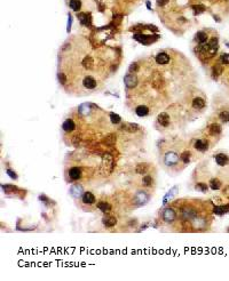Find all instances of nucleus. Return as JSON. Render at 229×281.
Instances as JSON below:
<instances>
[{"instance_id": "f3484780", "label": "nucleus", "mask_w": 229, "mask_h": 281, "mask_svg": "<svg viewBox=\"0 0 229 281\" xmlns=\"http://www.w3.org/2000/svg\"><path fill=\"white\" fill-rule=\"evenodd\" d=\"M220 133H221L220 125H218V124H213V125H211V127H210V134H211L212 136L219 135Z\"/></svg>"}, {"instance_id": "c9c22d12", "label": "nucleus", "mask_w": 229, "mask_h": 281, "mask_svg": "<svg viewBox=\"0 0 229 281\" xmlns=\"http://www.w3.org/2000/svg\"><path fill=\"white\" fill-rule=\"evenodd\" d=\"M57 77H59V80H60L61 83H63V85H64L65 82H67V77L64 76V73H59Z\"/></svg>"}, {"instance_id": "4468645a", "label": "nucleus", "mask_w": 229, "mask_h": 281, "mask_svg": "<svg viewBox=\"0 0 229 281\" xmlns=\"http://www.w3.org/2000/svg\"><path fill=\"white\" fill-rule=\"evenodd\" d=\"M103 224L107 226V227H113L117 224V220L116 217L113 216H105L103 218Z\"/></svg>"}, {"instance_id": "bb28decb", "label": "nucleus", "mask_w": 229, "mask_h": 281, "mask_svg": "<svg viewBox=\"0 0 229 281\" xmlns=\"http://www.w3.org/2000/svg\"><path fill=\"white\" fill-rule=\"evenodd\" d=\"M110 120H111V122L113 124H119L121 121L120 117L118 116V114H115V113H110Z\"/></svg>"}, {"instance_id": "f03ea898", "label": "nucleus", "mask_w": 229, "mask_h": 281, "mask_svg": "<svg viewBox=\"0 0 229 281\" xmlns=\"http://www.w3.org/2000/svg\"><path fill=\"white\" fill-rule=\"evenodd\" d=\"M162 217L166 223H172L177 217V213L174 212V209H172V208H166L162 214Z\"/></svg>"}, {"instance_id": "dca6fc26", "label": "nucleus", "mask_w": 229, "mask_h": 281, "mask_svg": "<svg viewBox=\"0 0 229 281\" xmlns=\"http://www.w3.org/2000/svg\"><path fill=\"white\" fill-rule=\"evenodd\" d=\"M193 106L195 109H203L205 106V101L202 97H196L193 101Z\"/></svg>"}, {"instance_id": "5701e85b", "label": "nucleus", "mask_w": 229, "mask_h": 281, "mask_svg": "<svg viewBox=\"0 0 229 281\" xmlns=\"http://www.w3.org/2000/svg\"><path fill=\"white\" fill-rule=\"evenodd\" d=\"M210 186H211L212 190H219L221 187V183L219 179L213 178V179H211V182H210Z\"/></svg>"}, {"instance_id": "b1692460", "label": "nucleus", "mask_w": 229, "mask_h": 281, "mask_svg": "<svg viewBox=\"0 0 229 281\" xmlns=\"http://www.w3.org/2000/svg\"><path fill=\"white\" fill-rule=\"evenodd\" d=\"M229 212V207L228 206H221V207H216L214 208V213L218 214V215H222L225 213Z\"/></svg>"}, {"instance_id": "2eb2a0df", "label": "nucleus", "mask_w": 229, "mask_h": 281, "mask_svg": "<svg viewBox=\"0 0 229 281\" xmlns=\"http://www.w3.org/2000/svg\"><path fill=\"white\" fill-rule=\"evenodd\" d=\"M135 112H136V114H138L139 117H146L148 113H149V109L147 106H144V105H140V106L136 108Z\"/></svg>"}, {"instance_id": "0eeeda50", "label": "nucleus", "mask_w": 229, "mask_h": 281, "mask_svg": "<svg viewBox=\"0 0 229 281\" xmlns=\"http://www.w3.org/2000/svg\"><path fill=\"white\" fill-rule=\"evenodd\" d=\"M69 177L72 181H77V179H79V178L82 177V170L78 168V167H72L69 170Z\"/></svg>"}, {"instance_id": "e433bc0d", "label": "nucleus", "mask_w": 229, "mask_h": 281, "mask_svg": "<svg viewBox=\"0 0 229 281\" xmlns=\"http://www.w3.org/2000/svg\"><path fill=\"white\" fill-rule=\"evenodd\" d=\"M136 70H138V64H136V63H133V64L130 66L131 73H132V72H133V73H134V72H136Z\"/></svg>"}, {"instance_id": "393cba45", "label": "nucleus", "mask_w": 229, "mask_h": 281, "mask_svg": "<svg viewBox=\"0 0 229 281\" xmlns=\"http://www.w3.org/2000/svg\"><path fill=\"white\" fill-rule=\"evenodd\" d=\"M182 214H183L185 218H188V220H190L191 217H194L195 215H196L195 210H191V209H185V210L182 212Z\"/></svg>"}, {"instance_id": "7ed1b4c3", "label": "nucleus", "mask_w": 229, "mask_h": 281, "mask_svg": "<svg viewBox=\"0 0 229 281\" xmlns=\"http://www.w3.org/2000/svg\"><path fill=\"white\" fill-rule=\"evenodd\" d=\"M148 199H149V195H148L146 192L140 191V192H138V193L135 194V197H134V202L136 203L138 206H142V205H144V203L147 202Z\"/></svg>"}, {"instance_id": "9b49d317", "label": "nucleus", "mask_w": 229, "mask_h": 281, "mask_svg": "<svg viewBox=\"0 0 229 281\" xmlns=\"http://www.w3.org/2000/svg\"><path fill=\"white\" fill-rule=\"evenodd\" d=\"M158 122H159L162 126L167 127V126L170 125V116L167 114V113L162 112L159 116H158Z\"/></svg>"}, {"instance_id": "a878e982", "label": "nucleus", "mask_w": 229, "mask_h": 281, "mask_svg": "<svg viewBox=\"0 0 229 281\" xmlns=\"http://www.w3.org/2000/svg\"><path fill=\"white\" fill-rule=\"evenodd\" d=\"M195 189L200 191V192H208V185L205 183H197L195 185Z\"/></svg>"}, {"instance_id": "72a5a7b5", "label": "nucleus", "mask_w": 229, "mask_h": 281, "mask_svg": "<svg viewBox=\"0 0 229 281\" xmlns=\"http://www.w3.org/2000/svg\"><path fill=\"white\" fill-rule=\"evenodd\" d=\"M115 141H116V136L111 135V136H108V137L105 139V141H104V142L107 143V144H113V143H115Z\"/></svg>"}, {"instance_id": "cd10ccee", "label": "nucleus", "mask_w": 229, "mask_h": 281, "mask_svg": "<svg viewBox=\"0 0 229 281\" xmlns=\"http://www.w3.org/2000/svg\"><path fill=\"white\" fill-rule=\"evenodd\" d=\"M180 158H181V160L183 161L185 164H188V162L190 161V152H183Z\"/></svg>"}, {"instance_id": "f257e3e1", "label": "nucleus", "mask_w": 229, "mask_h": 281, "mask_svg": "<svg viewBox=\"0 0 229 281\" xmlns=\"http://www.w3.org/2000/svg\"><path fill=\"white\" fill-rule=\"evenodd\" d=\"M179 160H180V158L177 156V153L173 151L166 152V154L164 156V164L166 166H170V167H173V166L177 165Z\"/></svg>"}, {"instance_id": "1a4fd4ad", "label": "nucleus", "mask_w": 229, "mask_h": 281, "mask_svg": "<svg viewBox=\"0 0 229 281\" xmlns=\"http://www.w3.org/2000/svg\"><path fill=\"white\" fill-rule=\"evenodd\" d=\"M169 61H170V57L166 53H159V54L156 56V62H157V64L165 65L169 63Z\"/></svg>"}, {"instance_id": "39448f33", "label": "nucleus", "mask_w": 229, "mask_h": 281, "mask_svg": "<svg viewBox=\"0 0 229 281\" xmlns=\"http://www.w3.org/2000/svg\"><path fill=\"white\" fill-rule=\"evenodd\" d=\"M70 194L74 197V199H79L82 194H84V190H82V186L80 184H74V185L71 186L70 189Z\"/></svg>"}, {"instance_id": "7c9ffc66", "label": "nucleus", "mask_w": 229, "mask_h": 281, "mask_svg": "<svg viewBox=\"0 0 229 281\" xmlns=\"http://www.w3.org/2000/svg\"><path fill=\"white\" fill-rule=\"evenodd\" d=\"M2 190L5 191V192H7V193H9V192H14V191H16V187L14 185H4L2 186Z\"/></svg>"}, {"instance_id": "473e14b6", "label": "nucleus", "mask_w": 229, "mask_h": 281, "mask_svg": "<svg viewBox=\"0 0 229 281\" xmlns=\"http://www.w3.org/2000/svg\"><path fill=\"white\" fill-rule=\"evenodd\" d=\"M208 47L218 49V39H216V38H213V39L210 41V43H208Z\"/></svg>"}, {"instance_id": "58836bf2", "label": "nucleus", "mask_w": 229, "mask_h": 281, "mask_svg": "<svg viewBox=\"0 0 229 281\" xmlns=\"http://www.w3.org/2000/svg\"><path fill=\"white\" fill-rule=\"evenodd\" d=\"M195 9H196V12L197 13H202L204 10V7H202V6H198V7H194Z\"/></svg>"}, {"instance_id": "6ab92c4d", "label": "nucleus", "mask_w": 229, "mask_h": 281, "mask_svg": "<svg viewBox=\"0 0 229 281\" xmlns=\"http://www.w3.org/2000/svg\"><path fill=\"white\" fill-rule=\"evenodd\" d=\"M123 129L133 133V131H136L139 129V126L135 125V124H125V125H123Z\"/></svg>"}, {"instance_id": "4be33fe9", "label": "nucleus", "mask_w": 229, "mask_h": 281, "mask_svg": "<svg viewBox=\"0 0 229 281\" xmlns=\"http://www.w3.org/2000/svg\"><path fill=\"white\" fill-rule=\"evenodd\" d=\"M97 208H99L101 212H103V213H108L109 210H110V206H109V203L104 202V201H101V202L97 203Z\"/></svg>"}, {"instance_id": "ddd939ff", "label": "nucleus", "mask_w": 229, "mask_h": 281, "mask_svg": "<svg viewBox=\"0 0 229 281\" xmlns=\"http://www.w3.org/2000/svg\"><path fill=\"white\" fill-rule=\"evenodd\" d=\"M62 128H63L65 131H72V130L76 128V125H74V122L71 120V119H67V120L63 122Z\"/></svg>"}, {"instance_id": "a211bd4d", "label": "nucleus", "mask_w": 229, "mask_h": 281, "mask_svg": "<svg viewBox=\"0 0 229 281\" xmlns=\"http://www.w3.org/2000/svg\"><path fill=\"white\" fill-rule=\"evenodd\" d=\"M196 40L198 41L199 43H206V40H208V35L204 32V31H200V32H197V35H196Z\"/></svg>"}, {"instance_id": "423d86ee", "label": "nucleus", "mask_w": 229, "mask_h": 281, "mask_svg": "<svg viewBox=\"0 0 229 281\" xmlns=\"http://www.w3.org/2000/svg\"><path fill=\"white\" fill-rule=\"evenodd\" d=\"M208 147V143L206 139H198V141L195 142V149L198 150V151H200V152L206 151Z\"/></svg>"}, {"instance_id": "4c0bfd02", "label": "nucleus", "mask_w": 229, "mask_h": 281, "mask_svg": "<svg viewBox=\"0 0 229 281\" xmlns=\"http://www.w3.org/2000/svg\"><path fill=\"white\" fill-rule=\"evenodd\" d=\"M7 174L9 175V177L10 178H16L17 176H16V174L14 173L13 170H10V169H7Z\"/></svg>"}, {"instance_id": "9d476101", "label": "nucleus", "mask_w": 229, "mask_h": 281, "mask_svg": "<svg viewBox=\"0 0 229 281\" xmlns=\"http://www.w3.org/2000/svg\"><path fill=\"white\" fill-rule=\"evenodd\" d=\"M82 83H84V86L86 87L87 89H94L96 87V81L95 79L93 78V77H86V78L84 79V81H82Z\"/></svg>"}, {"instance_id": "ea45409f", "label": "nucleus", "mask_w": 229, "mask_h": 281, "mask_svg": "<svg viewBox=\"0 0 229 281\" xmlns=\"http://www.w3.org/2000/svg\"><path fill=\"white\" fill-rule=\"evenodd\" d=\"M166 2H167V0H163L162 2H159V4H160V5H165V4H166Z\"/></svg>"}, {"instance_id": "f8f14e48", "label": "nucleus", "mask_w": 229, "mask_h": 281, "mask_svg": "<svg viewBox=\"0 0 229 281\" xmlns=\"http://www.w3.org/2000/svg\"><path fill=\"white\" fill-rule=\"evenodd\" d=\"M214 159H216V162L219 165V166H225V165L228 162V157L226 156V154H223V153L216 154Z\"/></svg>"}, {"instance_id": "6e6552de", "label": "nucleus", "mask_w": 229, "mask_h": 281, "mask_svg": "<svg viewBox=\"0 0 229 281\" xmlns=\"http://www.w3.org/2000/svg\"><path fill=\"white\" fill-rule=\"evenodd\" d=\"M82 202L86 203V205H93V203L95 202V197H94V194L92 193V192H84V194H82Z\"/></svg>"}, {"instance_id": "20e7f679", "label": "nucleus", "mask_w": 229, "mask_h": 281, "mask_svg": "<svg viewBox=\"0 0 229 281\" xmlns=\"http://www.w3.org/2000/svg\"><path fill=\"white\" fill-rule=\"evenodd\" d=\"M124 82H125L126 87H128V88H133V87H135L136 85H138V78H136V76L134 73H128L125 76V78H124Z\"/></svg>"}, {"instance_id": "c85d7f7f", "label": "nucleus", "mask_w": 229, "mask_h": 281, "mask_svg": "<svg viewBox=\"0 0 229 281\" xmlns=\"http://www.w3.org/2000/svg\"><path fill=\"white\" fill-rule=\"evenodd\" d=\"M219 117H220V119L223 121V122H228L229 121V112H227V111H222V112L220 113V116H219Z\"/></svg>"}, {"instance_id": "f704fd0d", "label": "nucleus", "mask_w": 229, "mask_h": 281, "mask_svg": "<svg viewBox=\"0 0 229 281\" xmlns=\"http://www.w3.org/2000/svg\"><path fill=\"white\" fill-rule=\"evenodd\" d=\"M221 61L225 64H229V54H222L221 55Z\"/></svg>"}, {"instance_id": "c756f323", "label": "nucleus", "mask_w": 229, "mask_h": 281, "mask_svg": "<svg viewBox=\"0 0 229 281\" xmlns=\"http://www.w3.org/2000/svg\"><path fill=\"white\" fill-rule=\"evenodd\" d=\"M146 172H147V166H146V165H138V167H136V173L144 174Z\"/></svg>"}, {"instance_id": "aec40b11", "label": "nucleus", "mask_w": 229, "mask_h": 281, "mask_svg": "<svg viewBox=\"0 0 229 281\" xmlns=\"http://www.w3.org/2000/svg\"><path fill=\"white\" fill-rule=\"evenodd\" d=\"M93 64H94V61H93V58L91 56H86L84 58V61H82V65L86 69H91L92 66H93Z\"/></svg>"}, {"instance_id": "412c9836", "label": "nucleus", "mask_w": 229, "mask_h": 281, "mask_svg": "<svg viewBox=\"0 0 229 281\" xmlns=\"http://www.w3.org/2000/svg\"><path fill=\"white\" fill-rule=\"evenodd\" d=\"M70 7H71V9H74V12H78L82 7L80 0H70Z\"/></svg>"}, {"instance_id": "2f4dec72", "label": "nucleus", "mask_w": 229, "mask_h": 281, "mask_svg": "<svg viewBox=\"0 0 229 281\" xmlns=\"http://www.w3.org/2000/svg\"><path fill=\"white\" fill-rule=\"evenodd\" d=\"M152 184V178L150 176H146L143 177V185L146 186H150Z\"/></svg>"}]
</instances>
